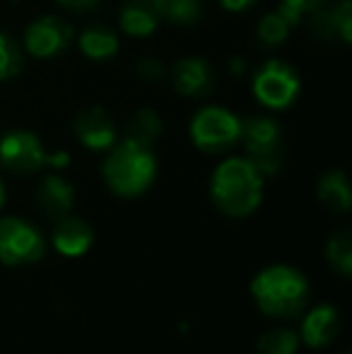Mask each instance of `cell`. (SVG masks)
<instances>
[{"mask_svg": "<svg viewBox=\"0 0 352 354\" xmlns=\"http://www.w3.org/2000/svg\"><path fill=\"white\" fill-rule=\"evenodd\" d=\"M331 17H333V27H335V34L340 37V41L350 44V39H352V0H343V3L331 12Z\"/></svg>", "mask_w": 352, "mask_h": 354, "instance_id": "24", "label": "cell"}, {"mask_svg": "<svg viewBox=\"0 0 352 354\" xmlns=\"http://www.w3.org/2000/svg\"><path fill=\"white\" fill-rule=\"evenodd\" d=\"M340 330L338 311L333 306H319L306 316L304 326H302V335H304L306 345L311 347H326L335 340Z\"/></svg>", "mask_w": 352, "mask_h": 354, "instance_id": "13", "label": "cell"}, {"mask_svg": "<svg viewBox=\"0 0 352 354\" xmlns=\"http://www.w3.org/2000/svg\"><path fill=\"white\" fill-rule=\"evenodd\" d=\"M222 8L225 10H232V12H239V10H246L249 5H254L256 0H220Z\"/></svg>", "mask_w": 352, "mask_h": 354, "instance_id": "28", "label": "cell"}, {"mask_svg": "<svg viewBox=\"0 0 352 354\" xmlns=\"http://www.w3.org/2000/svg\"><path fill=\"white\" fill-rule=\"evenodd\" d=\"M241 138V121L220 106H205L191 121V140L205 152H222Z\"/></svg>", "mask_w": 352, "mask_h": 354, "instance_id": "5", "label": "cell"}, {"mask_svg": "<svg viewBox=\"0 0 352 354\" xmlns=\"http://www.w3.org/2000/svg\"><path fill=\"white\" fill-rule=\"evenodd\" d=\"M295 350L297 335L292 330H270L259 342L261 354H295Z\"/></svg>", "mask_w": 352, "mask_h": 354, "instance_id": "23", "label": "cell"}, {"mask_svg": "<svg viewBox=\"0 0 352 354\" xmlns=\"http://www.w3.org/2000/svg\"><path fill=\"white\" fill-rule=\"evenodd\" d=\"M254 94L263 106L287 109L299 94V77L285 61H268L256 73Z\"/></svg>", "mask_w": 352, "mask_h": 354, "instance_id": "6", "label": "cell"}, {"mask_svg": "<svg viewBox=\"0 0 352 354\" xmlns=\"http://www.w3.org/2000/svg\"><path fill=\"white\" fill-rule=\"evenodd\" d=\"M19 71H22V53H19V46L8 34H0V82L12 80Z\"/></svg>", "mask_w": 352, "mask_h": 354, "instance_id": "22", "label": "cell"}, {"mask_svg": "<svg viewBox=\"0 0 352 354\" xmlns=\"http://www.w3.org/2000/svg\"><path fill=\"white\" fill-rule=\"evenodd\" d=\"M5 203V186H3V181H0V205Z\"/></svg>", "mask_w": 352, "mask_h": 354, "instance_id": "31", "label": "cell"}, {"mask_svg": "<svg viewBox=\"0 0 352 354\" xmlns=\"http://www.w3.org/2000/svg\"><path fill=\"white\" fill-rule=\"evenodd\" d=\"M73 201H75V193H73V186L61 176H46L39 188V205L41 210L48 214V217H66L73 207Z\"/></svg>", "mask_w": 352, "mask_h": 354, "instance_id": "14", "label": "cell"}, {"mask_svg": "<svg viewBox=\"0 0 352 354\" xmlns=\"http://www.w3.org/2000/svg\"><path fill=\"white\" fill-rule=\"evenodd\" d=\"M324 3H328V0H282L280 10L297 24L304 15L316 12V10L324 8Z\"/></svg>", "mask_w": 352, "mask_h": 354, "instance_id": "25", "label": "cell"}, {"mask_svg": "<svg viewBox=\"0 0 352 354\" xmlns=\"http://www.w3.org/2000/svg\"><path fill=\"white\" fill-rule=\"evenodd\" d=\"M172 82L183 97H207L215 87L212 68L205 58H183L172 71Z\"/></svg>", "mask_w": 352, "mask_h": 354, "instance_id": "10", "label": "cell"}, {"mask_svg": "<svg viewBox=\"0 0 352 354\" xmlns=\"http://www.w3.org/2000/svg\"><path fill=\"white\" fill-rule=\"evenodd\" d=\"M155 157L147 147L123 140L104 162V178L118 196H140L155 178Z\"/></svg>", "mask_w": 352, "mask_h": 354, "instance_id": "2", "label": "cell"}, {"mask_svg": "<svg viewBox=\"0 0 352 354\" xmlns=\"http://www.w3.org/2000/svg\"><path fill=\"white\" fill-rule=\"evenodd\" d=\"M162 133V121L155 111L150 109H142V111L133 113L131 121L126 126V140L142 145V147H150L152 142L160 138Z\"/></svg>", "mask_w": 352, "mask_h": 354, "instance_id": "18", "label": "cell"}, {"mask_svg": "<svg viewBox=\"0 0 352 354\" xmlns=\"http://www.w3.org/2000/svg\"><path fill=\"white\" fill-rule=\"evenodd\" d=\"M80 51L92 61H109L116 56L118 51V39L111 29L102 27V24H92L82 32L80 37Z\"/></svg>", "mask_w": 352, "mask_h": 354, "instance_id": "16", "label": "cell"}, {"mask_svg": "<svg viewBox=\"0 0 352 354\" xmlns=\"http://www.w3.org/2000/svg\"><path fill=\"white\" fill-rule=\"evenodd\" d=\"M241 138H244L249 162L261 174H275L282 167L285 159V145L282 133L275 121L266 116H254L246 123H241Z\"/></svg>", "mask_w": 352, "mask_h": 354, "instance_id": "4", "label": "cell"}, {"mask_svg": "<svg viewBox=\"0 0 352 354\" xmlns=\"http://www.w3.org/2000/svg\"><path fill=\"white\" fill-rule=\"evenodd\" d=\"M212 201L225 214L244 217L263 196V174L249 159H227L212 174Z\"/></svg>", "mask_w": 352, "mask_h": 354, "instance_id": "1", "label": "cell"}, {"mask_svg": "<svg viewBox=\"0 0 352 354\" xmlns=\"http://www.w3.org/2000/svg\"><path fill=\"white\" fill-rule=\"evenodd\" d=\"M162 22L160 0H128L121 8V27L131 37H147Z\"/></svg>", "mask_w": 352, "mask_h": 354, "instance_id": "12", "label": "cell"}, {"mask_svg": "<svg viewBox=\"0 0 352 354\" xmlns=\"http://www.w3.org/2000/svg\"><path fill=\"white\" fill-rule=\"evenodd\" d=\"M75 136L89 149H106L116 140V126L104 109L92 106L82 111L75 121Z\"/></svg>", "mask_w": 352, "mask_h": 354, "instance_id": "11", "label": "cell"}, {"mask_svg": "<svg viewBox=\"0 0 352 354\" xmlns=\"http://www.w3.org/2000/svg\"><path fill=\"white\" fill-rule=\"evenodd\" d=\"M319 198L328 210L348 212L350 210V186L343 171H328L319 183Z\"/></svg>", "mask_w": 352, "mask_h": 354, "instance_id": "17", "label": "cell"}, {"mask_svg": "<svg viewBox=\"0 0 352 354\" xmlns=\"http://www.w3.org/2000/svg\"><path fill=\"white\" fill-rule=\"evenodd\" d=\"M328 261L333 268H338L343 275L352 272V236L348 229H340L331 236L328 241Z\"/></svg>", "mask_w": 352, "mask_h": 354, "instance_id": "21", "label": "cell"}, {"mask_svg": "<svg viewBox=\"0 0 352 354\" xmlns=\"http://www.w3.org/2000/svg\"><path fill=\"white\" fill-rule=\"evenodd\" d=\"M58 3L68 10H87V8H92L97 0H58Z\"/></svg>", "mask_w": 352, "mask_h": 354, "instance_id": "29", "label": "cell"}, {"mask_svg": "<svg viewBox=\"0 0 352 354\" xmlns=\"http://www.w3.org/2000/svg\"><path fill=\"white\" fill-rule=\"evenodd\" d=\"M254 297L270 316H295L309 299V284L292 268L275 266L254 280Z\"/></svg>", "mask_w": 352, "mask_h": 354, "instance_id": "3", "label": "cell"}, {"mask_svg": "<svg viewBox=\"0 0 352 354\" xmlns=\"http://www.w3.org/2000/svg\"><path fill=\"white\" fill-rule=\"evenodd\" d=\"M230 71L232 73H244V61H241V58H232Z\"/></svg>", "mask_w": 352, "mask_h": 354, "instance_id": "30", "label": "cell"}, {"mask_svg": "<svg viewBox=\"0 0 352 354\" xmlns=\"http://www.w3.org/2000/svg\"><path fill=\"white\" fill-rule=\"evenodd\" d=\"M44 256V239L32 224L22 219H0V261L8 266L34 263Z\"/></svg>", "mask_w": 352, "mask_h": 354, "instance_id": "7", "label": "cell"}, {"mask_svg": "<svg viewBox=\"0 0 352 354\" xmlns=\"http://www.w3.org/2000/svg\"><path fill=\"white\" fill-rule=\"evenodd\" d=\"M162 19L191 27L201 19V0H160Z\"/></svg>", "mask_w": 352, "mask_h": 354, "instance_id": "19", "label": "cell"}, {"mask_svg": "<svg viewBox=\"0 0 352 354\" xmlns=\"http://www.w3.org/2000/svg\"><path fill=\"white\" fill-rule=\"evenodd\" d=\"M292 24H295V22H292V19L287 17L282 10L266 15V17L261 19V24H259V39L266 44V46H277V44H282L287 39Z\"/></svg>", "mask_w": 352, "mask_h": 354, "instance_id": "20", "label": "cell"}, {"mask_svg": "<svg viewBox=\"0 0 352 354\" xmlns=\"http://www.w3.org/2000/svg\"><path fill=\"white\" fill-rule=\"evenodd\" d=\"M311 32H314L319 39H324V41L338 37V34H335L333 17H331V12H321V10H316L314 19H311Z\"/></svg>", "mask_w": 352, "mask_h": 354, "instance_id": "26", "label": "cell"}, {"mask_svg": "<svg viewBox=\"0 0 352 354\" xmlns=\"http://www.w3.org/2000/svg\"><path fill=\"white\" fill-rule=\"evenodd\" d=\"M73 41V27L61 17H41L32 22L24 32V46L37 58H53L68 48Z\"/></svg>", "mask_w": 352, "mask_h": 354, "instance_id": "9", "label": "cell"}, {"mask_svg": "<svg viewBox=\"0 0 352 354\" xmlns=\"http://www.w3.org/2000/svg\"><path fill=\"white\" fill-rule=\"evenodd\" d=\"M46 159L41 140L29 131H10L0 140V164L12 174H34Z\"/></svg>", "mask_w": 352, "mask_h": 354, "instance_id": "8", "label": "cell"}, {"mask_svg": "<svg viewBox=\"0 0 352 354\" xmlns=\"http://www.w3.org/2000/svg\"><path fill=\"white\" fill-rule=\"evenodd\" d=\"M53 243L66 256H80L92 243V229H89L87 222L77 217H61L56 234H53Z\"/></svg>", "mask_w": 352, "mask_h": 354, "instance_id": "15", "label": "cell"}, {"mask_svg": "<svg viewBox=\"0 0 352 354\" xmlns=\"http://www.w3.org/2000/svg\"><path fill=\"white\" fill-rule=\"evenodd\" d=\"M138 73L145 80H150V82H155V80H160L162 75H165V68H162V63L155 61V58H142L140 66H138Z\"/></svg>", "mask_w": 352, "mask_h": 354, "instance_id": "27", "label": "cell"}]
</instances>
